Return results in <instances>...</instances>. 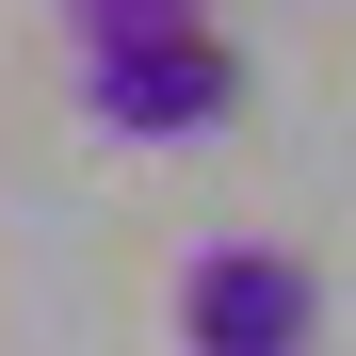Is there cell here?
<instances>
[{"instance_id":"cell-1","label":"cell","mask_w":356,"mask_h":356,"mask_svg":"<svg viewBox=\"0 0 356 356\" xmlns=\"http://www.w3.org/2000/svg\"><path fill=\"white\" fill-rule=\"evenodd\" d=\"M81 113L113 146H195L243 113V65L211 17H113V33H81Z\"/></svg>"},{"instance_id":"cell-2","label":"cell","mask_w":356,"mask_h":356,"mask_svg":"<svg viewBox=\"0 0 356 356\" xmlns=\"http://www.w3.org/2000/svg\"><path fill=\"white\" fill-rule=\"evenodd\" d=\"M324 340V275L291 243H211L178 259V356H308Z\"/></svg>"},{"instance_id":"cell-3","label":"cell","mask_w":356,"mask_h":356,"mask_svg":"<svg viewBox=\"0 0 356 356\" xmlns=\"http://www.w3.org/2000/svg\"><path fill=\"white\" fill-rule=\"evenodd\" d=\"M162 17H195V0H162Z\"/></svg>"}]
</instances>
